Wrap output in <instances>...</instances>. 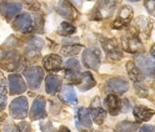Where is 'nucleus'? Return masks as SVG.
Returning <instances> with one entry per match:
<instances>
[{
    "instance_id": "37",
    "label": "nucleus",
    "mask_w": 155,
    "mask_h": 132,
    "mask_svg": "<svg viewBox=\"0 0 155 132\" xmlns=\"http://www.w3.org/2000/svg\"><path fill=\"white\" fill-rule=\"evenodd\" d=\"M6 103V96L5 93H0V111H3Z\"/></svg>"
},
{
    "instance_id": "26",
    "label": "nucleus",
    "mask_w": 155,
    "mask_h": 132,
    "mask_svg": "<svg viewBox=\"0 0 155 132\" xmlns=\"http://www.w3.org/2000/svg\"><path fill=\"white\" fill-rule=\"evenodd\" d=\"M78 117H79V121L81 122V125L86 128H89L91 126V117L89 111L86 110L85 107H80L78 110Z\"/></svg>"
},
{
    "instance_id": "31",
    "label": "nucleus",
    "mask_w": 155,
    "mask_h": 132,
    "mask_svg": "<svg viewBox=\"0 0 155 132\" xmlns=\"http://www.w3.org/2000/svg\"><path fill=\"white\" fill-rule=\"evenodd\" d=\"M134 86H135V90H137L139 96H141V97L148 96V89L143 82H134Z\"/></svg>"
},
{
    "instance_id": "29",
    "label": "nucleus",
    "mask_w": 155,
    "mask_h": 132,
    "mask_svg": "<svg viewBox=\"0 0 155 132\" xmlns=\"http://www.w3.org/2000/svg\"><path fill=\"white\" fill-rule=\"evenodd\" d=\"M0 132H19V130L8 117H4L3 121H0Z\"/></svg>"
},
{
    "instance_id": "42",
    "label": "nucleus",
    "mask_w": 155,
    "mask_h": 132,
    "mask_svg": "<svg viewBox=\"0 0 155 132\" xmlns=\"http://www.w3.org/2000/svg\"><path fill=\"white\" fill-rule=\"evenodd\" d=\"M25 2H26V3L29 4V5H31V4H33V3L35 2V0H25Z\"/></svg>"
},
{
    "instance_id": "30",
    "label": "nucleus",
    "mask_w": 155,
    "mask_h": 132,
    "mask_svg": "<svg viewBox=\"0 0 155 132\" xmlns=\"http://www.w3.org/2000/svg\"><path fill=\"white\" fill-rule=\"evenodd\" d=\"M81 51V46L80 45H68L61 48V55L64 56H71V55H76Z\"/></svg>"
},
{
    "instance_id": "28",
    "label": "nucleus",
    "mask_w": 155,
    "mask_h": 132,
    "mask_svg": "<svg viewBox=\"0 0 155 132\" xmlns=\"http://www.w3.org/2000/svg\"><path fill=\"white\" fill-rule=\"evenodd\" d=\"M76 31L75 26L71 25L70 23H61L59 29H58V34L61 35V36H69V35H73L74 33Z\"/></svg>"
},
{
    "instance_id": "17",
    "label": "nucleus",
    "mask_w": 155,
    "mask_h": 132,
    "mask_svg": "<svg viewBox=\"0 0 155 132\" xmlns=\"http://www.w3.org/2000/svg\"><path fill=\"white\" fill-rule=\"evenodd\" d=\"M43 65L48 71H59L61 69V66H63V61H61L60 56L51 54V55H48L44 58Z\"/></svg>"
},
{
    "instance_id": "35",
    "label": "nucleus",
    "mask_w": 155,
    "mask_h": 132,
    "mask_svg": "<svg viewBox=\"0 0 155 132\" xmlns=\"http://www.w3.org/2000/svg\"><path fill=\"white\" fill-rule=\"evenodd\" d=\"M19 132H31V128H30V125L28 122H21L19 125Z\"/></svg>"
},
{
    "instance_id": "12",
    "label": "nucleus",
    "mask_w": 155,
    "mask_h": 132,
    "mask_svg": "<svg viewBox=\"0 0 155 132\" xmlns=\"http://www.w3.org/2000/svg\"><path fill=\"white\" fill-rule=\"evenodd\" d=\"M56 11L59 15H61L65 19H69V20H75V19L78 17L76 9L69 2H66V0H61V2L58 3Z\"/></svg>"
},
{
    "instance_id": "9",
    "label": "nucleus",
    "mask_w": 155,
    "mask_h": 132,
    "mask_svg": "<svg viewBox=\"0 0 155 132\" xmlns=\"http://www.w3.org/2000/svg\"><path fill=\"white\" fill-rule=\"evenodd\" d=\"M128 90H129V83L123 77H111L110 80H108V82L105 85L106 92H115L118 95H123Z\"/></svg>"
},
{
    "instance_id": "22",
    "label": "nucleus",
    "mask_w": 155,
    "mask_h": 132,
    "mask_svg": "<svg viewBox=\"0 0 155 132\" xmlns=\"http://www.w3.org/2000/svg\"><path fill=\"white\" fill-rule=\"evenodd\" d=\"M154 115V111L145 107V106H137L134 108V116L139 122H144V121H148L153 117Z\"/></svg>"
},
{
    "instance_id": "41",
    "label": "nucleus",
    "mask_w": 155,
    "mask_h": 132,
    "mask_svg": "<svg viewBox=\"0 0 155 132\" xmlns=\"http://www.w3.org/2000/svg\"><path fill=\"white\" fill-rule=\"evenodd\" d=\"M150 55L153 56V59L155 60V45L153 46V48H151V50H150Z\"/></svg>"
},
{
    "instance_id": "43",
    "label": "nucleus",
    "mask_w": 155,
    "mask_h": 132,
    "mask_svg": "<svg viewBox=\"0 0 155 132\" xmlns=\"http://www.w3.org/2000/svg\"><path fill=\"white\" fill-rule=\"evenodd\" d=\"M129 2H133V3H137V2H139V0H129Z\"/></svg>"
},
{
    "instance_id": "18",
    "label": "nucleus",
    "mask_w": 155,
    "mask_h": 132,
    "mask_svg": "<svg viewBox=\"0 0 155 132\" xmlns=\"http://www.w3.org/2000/svg\"><path fill=\"white\" fill-rule=\"evenodd\" d=\"M89 114H91V117H93L94 122H96L98 125H101L103 122H104V120H105V110L101 107L98 97H96L94 100V102L91 103Z\"/></svg>"
},
{
    "instance_id": "7",
    "label": "nucleus",
    "mask_w": 155,
    "mask_h": 132,
    "mask_svg": "<svg viewBox=\"0 0 155 132\" xmlns=\"http://www.w3.org/2000/svg\"><path fill=\"white\" fill-rule=\"evenodd\" d=\"M103 49L106 52V55H108V58L114 60V61H118V60H120L123 58L120 44L116 40H114V39L104 40L103 41Z\"/></svg>"
},
{
    "instance_id": "25",
    "label": "nucleus",
    "mask_w": 155,
    "mask_h": 132,
    "mask_svg": "<svg viewBox=\"0 0 155 132\" xmlns=\"http://www.w3.org/2000/svg\"><path fill=\"white\" fill-rule=\"evenodd\" d=\"M94 86H95V80L93 77V75L90 72L81 74V80H80V83H79V89L81 91H88Z\"/></svg>"
},
{
    "instance_id": "10",
    "label": "nucleus",
    "mask_w": 155,
    "mask_h": 132,
    "mask_svg": "<svg viewBox=\"0 0 155 132\" xmlns=\"http://www.w3.org/2000/svg\"><path fill=\"white\" fill-rule=\"evenodd\" d=\"M133 19V9L130 6H123L120 9L119 16L116 17V20L113 23V27L115 29H121V27L128 26Z\"/></svg>"
},
{
    "instance_id": "36",
    "label": "nucleus",
    "mask_w": 155,
    "mask_h": 132,
    "mask_svg": "<svg viewBox=\"0 0 155 132\" xmlns=\"http://www.w3.org/2000/svg\"><path fill=\"white\" fill-rule=\"evenodd\" d=\"M6 87H5V79L2 74H0V93H5Z\"/></svg>"
},
{
    "instance_id": "40",
    "label": "nucleus",
    "mask_w": 155,
    "mask_h": 132,
    "mask_svg": "<svg viewBox=\"0 0 155 132\" xmlns=\"http://www.w3.org/2000/svg\"><path fill=\"white\" fill-rule=\"evenodd\" d=\"M71 3L75 4L76 6H80L81 5V0H71Z\"/></svg>"
},
{
    "instance_id": "32",
    "label": "nucleus",
    "mask_w": 155,
    "mask_h": 132,
    "mask_svg": "<svg viewBox=\"0 0 155 132\" xmlns=\"http://www.w3.org/2000/svg\"><path fill=\"white\" fill-rule=\"evenodd\" d=\"M65 70H74V71H80V64L75 59H69L65 64Z\"/></svg>"
},
{
    "instance_id": "8",
    "label": "nucleus",
    "mask_w": 155,
    "mask_h": 132,
    "mask_svg": "<svg viewBox=\"0 0 155 132\" xmlns=\"http://www.w3.org/2000/svg\"><path fill=\"white\" fill-rule=\"evenodd\" d=\"M19 64H20V55L14 50H9L0 60V68L8 71H13L18 68Z\"/></svg>"
},
{
    "instance_id": "6",
    "label": "nucleus",
    "mask_w": 155,
    "mask_h": 132,
    "mask_svg": "<svg viewBox=\"0 0 155 132\" xmlns=\"http://www.w3.org/2000/svg\"><path fill=\"white\" fill-rule=\"evenodd\" d=\"M135 65L143 72V75H149L155 76V60H153L150 56L140 55L135 58Z\"/></svg>"
},
{
    "instance_id": "4",
    "label": "nucleus",
    "mask_w": 155,
    "mask_h": 132,
    "mask_svg": "<svg viewBox=\"0 0 155 132\" xmlns=\"http://www.w3.org/2000/svg\"><path fill=\"white\" fill-rule=\"evenodd\" d=\"M14 29L19 33H23V34H29L34 30V20L30 14L24 13L19 15L14 23H13Z\"/></svg>"
},
{
    "instance_id": "5",
    "label": "nucleus",
    "mask_w": 155,
    "mask_h": 132,
    "mask_svg": "<svg viewBox=\"0 0 155 132\" xmlns=\"http://www.w3.org/2000/svg\"><path fill=\"white\" fill-rule=\"evenodd\" d=\"M10 115L14 118L18 120H21L28 115V100L25 97H18L14 101H12L10 103Z\"/></svg>"
},
{
    "instance_id": "11",
    "label": "nucleus",
    "mask_w": 155,
    "mask_h": 132,
    "mask_svg": "<svg viewBox=\"0 0 155 132\" xmlns=\"http://www.w3.org/2000/svg\"><path fill=\"white\" fill-rule=\"evenodd\" d=\"M9 81V90H10L12 95H18V93H23L26 90V85L23 80V77L18 74H12L8 79Z\"/></svg>"
},
{
    "instance_id": "24",
    "label": "nucleus",
    "mask_w": 155,
    "mask_h": 132,
    "mask_svg": "<svg viewBox=\"0 0 155 132\" xmlns=\"http://www.w3.org/2000/svg\"><path fill=\"white\" fill-rule=\"evenodd\" d=\"M61 85V81L59 77L56 76H48L46 80H45V89H46V92L50 93V95H54V93L58 92Z\"/></svg>"
},
{
    "instance_id": "34",
    "label": "nucleus",
    "mask_w": 155,
    "mask_h": 132,
    "mask_svg": "<svg viewBox=\"0 0 155 132\" xmlns=\"http://www.w3.org/2000/svg\"><path fill=\"white\" fill-rule=\"evenodd\" d=\"M40 128L43 132H55L53 125L50 124V122H43V124L40 125Z\"/></svg>"
},
{
    "instance_id": "16",
    "label": "nucleus",
    "mask_w": 155,
    "mask_h": 132,
    "mask_svg": "<svg viewBox=\"0 0 155 132\" xmlns=\"http://www.w3.org/2000/svg\"><path fill=\"white\" fill-rule=\"evenodd\" d=\"M135 27H137L138 33L141 36H144L145 39H148L151 33V29H153V21L145 16H139L137 20H135Z\"/></svg>"
},
{
    "instance_id": "1",
    "label": "nucleus",
    "mask_w": 155,
    "mask_h": 132,
    "mask_svg": "<svg viewBox=\"0 0 155 132\" xmlns=\"http://www.w3.org/2000/svg\"><path fill=\"white\" fill-rule=\"evenodd\" d=\"M116 4H118V0H101L99 2L93 11V19L104 20V19L110 17L115 11Z\"/></svg>"
},
{
    "instance_id": "27",
    "label": "nucleus",
    "mask_w": 155,
    "mask_h": 132,
    "mask_svg": "<svg viewBox=\"0 0 155 132\" xmlns=\"http://www.w3.org/2000/svg\"><path fill=\"white\" fill-rule=\"evenodd\" d=\"M139 128V125L135 122H129V121H123L120 124H118L116 130L118 132H134L135 130Z\"/></svg>"
},
{
    "instance_id": "39",
    "label": "nucleus",
    "mask_w": 155,
    "mask_h": 132,
    "mask_svg": "<svg viewBox=\"0 0 155 132\" xmlns=\"http://www.w3.org/2000/svg\"><path fill=\"white\" fill-rule=\"evenodd\" d=\"M59 132H70V130L68 128V127H65V126H61V127L59 128Z\"/></svg>"
},
{
    "instance_id": "19",
    "label": "nucleus",
    "mask_w": 155,
    "mask_h": 132,
    "mask_svg": "<svg viewBox=\"0 0 155 132\" xmlns=\"http://www.w3.org/2000/svg\"><path fill=\"white\" fill-rule=\"evenodd\" d=\"M43 39L41 37H39V36H33L31 39H29L28 40V44H26V55L28 56H30V55H35L38 56L39 55V51L41 50L43 48Z\"/></svg>"
},
{
    "instance_id": "33",
    "label": "nucleus",
    "mask_w": 155,
    "mask_h": 132,
    "mask_svg": "<svg viewBox=\"0 0 155 132\" xmlns=\"http://www.w3.org/2000/svg\"><path fill=\"white\" fill-rule=\"evenodd\" d=\"M144 5L151 16H155V0H145Z\"/></svg>"
},
{
    "instance_id": "2",
    "label": "nucleus",
    "mask_w": 155,
    "mask_h": 132,
    "mask_svg": "<svg viewBox=\"0 0 155 132\" xmlns=\"http://www.w3.org/2000/svg\"><path fill=\"white\" fill-rule=\"evenodd\" d=\"M24 76L28 81L29 87L35 90L40 86L41 80L44 79V71L41 70V68H38V66H30V68L25 69Z\"/></svg>"
},
{
    "instance_id": "20",
    "label": "nucleus",
    "mask_w": 155,
    "mask_h": 132,
    "mask_svg": "<svg viewBox=\"0 0 155 132\" xmlns=\"http://www.w3.org/2000/svg\"><path fill=\"white\" fill-rule=\"evenodd\" d=\"M60 100L68 105H75L78 102V97H76V93L75 91L73 90L71 86L69 85H65V86L61 87V91H60V95H59Z\"/></svg>"
},
{
    "instance_id": "21",
    "label": "nucleus",
    "mask_w": 155,
    "mask_h": 132,
    "mask_svg": "<svg viewBox=\"0 0 155 132\" xmlns=\"http://www.w3.org/2000/svg\"><path fill=\"white\" fill-rule=\"evenodd\" d=\"M105 105H106L109 112L113 116H116L121 111V101L119 100L118 96L114 95V93H111V95H109L108 97H106Z\"/></svg>"
},
{
    "instance_id": "14",
    "label": "nucleus",
    "mask_w": 155,
    "mask_h": 132,
    "mask_svg": "<svg viewBox=\"0 0 155 132\" xmlns=\"http://www.w3.org/2000/svg\"><path fill=\"white\" fill-rule=\"evenodd\" d=\"M83 62L88 69H91L94 71L99 70V66H100V58H99V54L95 52L91 49H88L83 52Z\"/></svg>"
},
{
    "instance_id": "38",
    "label": "nucleus",
    "mask_w": 155,
    "mask_h": 132,
    "mask_svg": "<svg viewBox=\"0 0 155 132\" xmlns=\"http://www.w3.org/2000/svg\"><path fill=\"white\" fill-rule=\"evenodd\" d=\"M139 132H155V128L151 127V126H149V125H145V126H143L139 130Z\"/></svg>"
},
{
    "instance_id": "13",
    "label": "nucleus",
    "mask_w": 155,
    "mask_h": 132,
    "mask_svg": "<svg viewBox=\"0 0 155 132\" xmlns=\"http://www.w3.org/2000/svg\"><path fill=\"white\" fill-rule=\"evenodd\" d=\"M20 11H21V4L20 3L10 2V3L0 4V13H2V15L5 19H8V20H12V19L14 16H16Z\"/></svg>"
},
{
    "instance_id": "23",
    "label": "nucleus",
    "mask_w": 155,
    "mask_h": 132,
    "mask_svg": "<svg viewBox=\"0 0 155 132\" xmlns=\"http://www.w3.org/2000/svg\"><path fill=\"white\" fill-rule=\"evenodd\" d=\"M127 70H128V74H129V77H130L134 82H143L144 75H143V72L138 69V66L135 65V62L129 61V62L127 64Z\"/></svg>"
},
{
    "instance_id": "3",
    "label": "nucleus",
    "mask_w": 155,
    "mask_h": 132,
    "mask_svg": "<svg viewBox=\"0 0 155 132\" xmlns=\"http://www.w3.org/2000/svg\"><path fill=\"white\" fill-rule=\"evenodd\" d=\"M121 45H123L124 50L130 54H139V52H143V50H144L140 39L135 34H131V33L123 36Z\"/></svg>"
},
{
    "instance_id": "15",
    "label": "nucleus",
    "mask_w": 155,
    "mask_h": 132,
    "mask_svg": "<svg viewBox=\"0 0 155 132\" xmlns=\"http://www.w3.org/2000/svg\"><path fill=\"white\" fill-rule=\"evenodd\" d=\"M46 116V111H45V99L39 96L35 99L31 106V112H30V117L31 120H41Z\"/></svg>"
}]
</instances>
